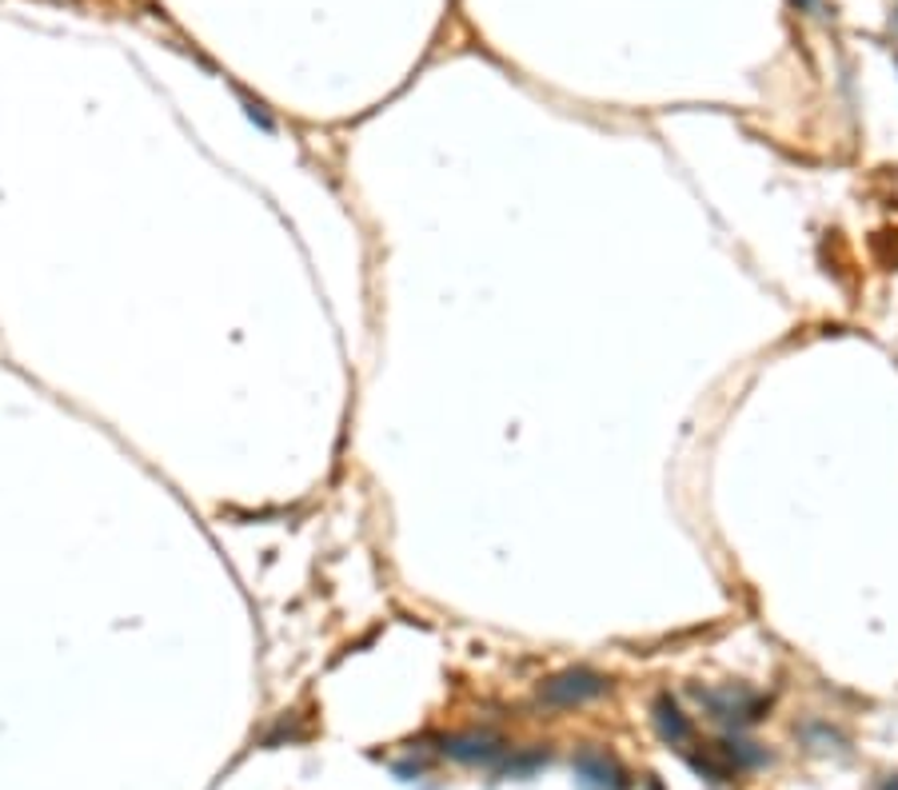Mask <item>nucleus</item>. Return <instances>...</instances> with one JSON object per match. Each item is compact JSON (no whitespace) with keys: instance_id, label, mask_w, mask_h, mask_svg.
Segmentation results:
<instances>
[{"instance_id":"f03ea898","label":"nucleus","mask_w":898,"mask_h":790,"mask_svg":"<svg viewBox=\"0 0 898 790\" xmlns=\"http://www.w3.org/2000/svg\"><path fill=\"white\" fill-rule=\"evenodd\" d=\"M607 674L591 671V667H572V671H560L555 679H548V683L539 686V698L548 703V707H579V703H587V698H599L607 691Z\"/></svg>"},{"instance_id":"7ed1b4c3","label":"nucleus","mask_w":898,"mask_h":790,"mask_svg":"<svg viewBox=\"0 0 898 790\" xmlns=\"http://www.w3.org/2000/svg\"><path fill=\"white\" fill-rule=\"evenodd\" d=\"M572 770L584 790H631L627 767L603 746H579L572 758Z\"/></svg>"},{"instance_id":"0eeeda50","label":"nucleus","mask_w":898,"mask_h":790,"mask_svg":"<svg viewBox=\"0 0 898 790\" xmlns=\"http://www.w3.org/2000/svg\"><path fill=\"white\" fill-rule=\"evenodd\" d=\"M811 4H815V0H794V9H811Z\"/></svg>"},{"instance_id":"423d86ee","label":"nucleus","mask_w":898,"mask_h":790,"mask_svg":"<svg viewBox=\"0 0 898 790\" xmlns=\"http://www.w3.org/2000/svg\"><path fill=\"white\" fill-rule=\"evenodd\" d=\"M643 790H667V787L659 779H647V787H643Z\"/></svg>"},{"instance_id":"6e6552de","label":"nucleus","mask_w":898,"mask_h":790,"mask_svg":"<svg viewBox=\"0 0 898 790\" xmlns=\"http://www.w3.org/2000/svg\"><path fill=\"white\" fill-rule=\"evenodd\" d=\"M887 790H895V782H887Z\"/></svg>"},{"instance_id":"39448f33","label":"nucleus","mask_w":898,"mask_h":790,"mask_svg":"<svg viewBox=\"0 0 898 790\" xmlns=\"http://www.w3.org/2000/svg\"><path fill=\"white\" fill-rule=\"evenodd\" d=\"M651 715H655V731H659V739H663L667 746H687L691 743V734H695L691 731V719L683 715V707H679L671 695L655 698Z\"/></svg>"},{"instance_id":"20e7f679","label":"nucleus","mask_w":898,"mask_h":790,"mask_svg":"<svg viewBox=\"0 0 898 790\" xmlns=\"http://www.w3.org/2000/svg\"><path fill=\"white\" fill-rule=\"evenodd\" d=\"M444 755L455 758V763H467V767H491V763H500L507 755V746H503V739H495L488 731H471L444 739Z\"/></svg>"},{"instance_id":"f257e3e1","label":"nucleus","mask_w":898,"mask_h":790,"mask_svg":"<svg viewBox=\"0 0 898 790\" xmlns=\"http://www.w3.org/2000/svg\"><path fill=\"white\" fill-rule=\"evenodd\" d=\"M695 698H699L703 707H707V715H711L715 722H727V727H747V722H758L763 719V710H767V698L755 695V691H747V686H715V691H695Z\"/></svg>"}]
</instances>
